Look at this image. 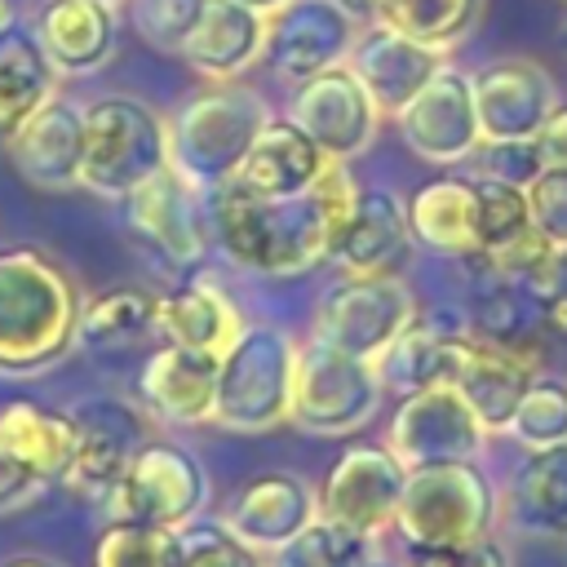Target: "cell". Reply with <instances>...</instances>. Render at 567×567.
<instances>
[{"label": "cell", "mask_w": 567, "mask_h": 567, "mask_svg": "<svg viewBox=\"0 0 567 567\" xmlns=\"http://www.w3.org/2000/svg\"><path fill=\"white\" fill-rule=\"evenodd\" d=\"M106 4H120V0H106Z\"/></svg>", "instance_id": "obj_52"}, {"label": "cell", "mask_w": 567, "mask_h": 567, "mask_svg": "<svg viewBox=\"0 0 567 567\" xmlns=\"http://www.w3.org/2000/svg\"><path fill=\"white\" fill-rule=\"evenodd\" d=\"M0 142H4V155L22 173L27 186L49 190V195L80 190V168H84V102H71L66 93H53L44 106H35Z\"/></svg>", "instance_id": "obj_16"}, {"label": "cell", "mask_w": 567, "mask_h": 567, "mask_svg": "<svg viewBox=\"0 0 567 567\" xmlns=\"http://www.w3.org/2000/svg\"><path fill=\"white\" fill-rule=\"evenodd\" d=\"M536 372L540 368H536L532 346H509V341H496V337L465 328L456 341L447 385H456L465 394V403L487 425V434H505V425H509V416H514V408H518V399Z\"/></svg>", "instance_id": "obj_18"}, {"label": "cell", "mask_w": 567, "mask_h": 567, "mask_svg": "<svg viewBox=\"0 0 567 567\" xmlns=\"http://www.w3.org/2000/svg\"><path fill=\"white\" fill-rule=\"evenodd\" d=\"M487 425L474 416L456 385H425L403 394L390 416L385 447L408 465H439V461H478L487 447Z\"/></svg>", "instance_id": "obj_13"}, {"label": "cell", "mask_w": 567, "mask_h": 567, "mask_svg": "<svg viewBox=\"0 0 567 567\" xmlns=\"http://www.w3.org/2000/svg\"><path fill=\"white\" fill-rule=\"evenodd\" d=\"M31 31L44 58L53 62V71L80 80L102 71L115 58L120 18H115V4L106 0H40Z\"/></svg>", "instance_id": "obj_23"}, {"label": "cell", "mask_w": 567, "mask_h": 567, "mask_svg": "<svg viewBox=\"0 0 567 567\" xmlns=\"http://www.w3.org/2000/svg\"><path fill=\"white\" fill-rule=\"evenodd\" d=\"M173 567H266V554L248 549L221 518H190L177 527Z\"/></svg>", "instance_id": "obj_39"}, {"label": "cell", "mask_w": 567, "mask_h": 567, "mask_svg": "<svg viewBox=\"0 0 567 567\" xmlns=\"http://www.w3.org/2000/svg\"><path fill=\"white\" fill-rule=\"evenodd\" d=\"M372 567H399V563H377V558H372Z\"/></svg>", "instance_id": "obj_50"}, {"label": "cell", "mask_w": 567, "mask_h": 567, "mask_svg": "<svg viewBox=\"0 0 567 567\" xmlns=\"http://www.w3.org/2000/svg\"><path fill=\"white\" fill-rule=\"evenodd\" d=\"M173 554L177 532L128 518H106L102 536L93 540V567H173Z\"/></svg>", "instance_id": "obj_38"}, {"label": "cell", "mask_w": 567, "mask_h": 567, "mask_svg": "<svg viewBox=\"0 0 567 567\" xmlns=\"http://www.w3.org/2000/svg\"><path fill=\"white\" fill-rule=\"evenodd\" d=\"M137 35L159 53H182L208 0H128Z\"/></svg>", "instance_id": "obj_40"}, {"label": "cell", "mask_w": 567, "mask_h": 567, "mask_svg": "<svg viewBox=\"0 0 567 567\" xmlns=\"http://www.w3.org/2000/svg\"><path fill=\"white\" fill-rule=\"evenodd\" d=\"M527 190V208H532V226L563 248L567 244V164H536V173L523 182Z\"/></svg>", "instance_id": "obj_41"}, {"label": "cell", "mask_w": 567, "mask_h": 567, "mask_svg": "<svg viewBox=\"0 0 567 567\" xmlns=\"http://www.w3.org/2000/svg\"><path fill=\"white\" fill-rule=\"evenodd\" d=\"M470 80H474L478 133L487 146H527L558 106L554 75L532 58H496Z\"/></svg>", "instance_id": "obj_17"}, {"label": "cell", "mask_w": 567, "mask_h": 567, "mask_svg": "<svg viewBox=\"0 0 567 567\" xmlns=\"http://www.w3.org/2000/svg\"><path fill=\"white\" fill-rule=\"evenodd\" d=\"M416 315V297L399 275H341L319 292L310 328L319 341L377 363Z\"/></svg>", "instance_id": "obj_9"}, {"label": "cell", "mask_w": 567, "mask_h": 567, "mask_svg": "<svg viewBox=\"0 0 567 567\" xmlns=\"http://www.w3.org/2000/svg\"><path fill=\"white\" fill-rule=\"evenodd\" d=\"M248 549L275 554L319 518V492L292 470H266L230 492L217 514Z\"/></svg>", "instance_id": "obj_20"}, {"label": "cell", "mask_w": 567, "mask_h": 567, "mask_svg": "<svg viewBox=\"0 0 567 567\" xmlns=\"http://www.w3.org/2000/svg\"><path fill=\"white\" fill-rule=\"evenodd\" d=\"M341 9H350L359 22H372V0H337Z\"/></svg>", "instance_id": "obj_47"}, {"label": "cell", "mask_w": 567, "mask_h": 567, "mask_svg": "<svg viewBox=\"0 0 567 567\" xmlns=\"http://www.w3.org/2000/svg\"><path fill=\"white\" fill-rule=\"evenodd\" d=\"M359 182L346 164H328L323 177L297 195H252L235 177L208 190L213 248L252 275H306L332 257V244L354 208Z\"/></svg>", "instance_id": "obj_1"}, {"label": "cell", "mask_w": 567, "mask_h": 567, "mask_svg": "<svg viewBox=\"0 0 567 567\" xmlns=\"http://www.w3.org/2000/svg\"><path fill=\"white\" fill-rule=\"evenodd\" d=\"M408 151L434 168L461 164L483 146L478 133V106H474V80L470 71L443 62L425 89L394 115Z\"/></svg>", "instance_id": "obj_15"}, {"label": "cell", "mask_w": 567, "mask_h": 567, "mask_svg": "<svg viewBox=\"0 0 567 567\" xmlns=\"http://www.w3.org/2000/svg\"><path fill=\"white\" fill-rule=\"evenodd\" d=\"M408 230L412 244L470 261L478 257V204H474V177H434L421 182L408 195Z\"/></svg>", "instance_id": "obj_28"}, {"label": "cell", "mask_w": 567, "mask_h": 567, "mask_svg": "<svg viewBox=\"0 0 567 567\" xmlns=\"http://www.w3.org/2000/svg\"><path fill=\"white\" fill-rule=\"evenodd\" d=\"M159 337V297L133 284L102 288L80 306L75 341L89 350H137L142 341Z\"/></svg>", "instance_id": "obj_32"}, {"label": "cell", "mask_w": 567, "mask_h": 567, "mask_svg": "<svg viewBox=\"0 0 567 567\" xmlns=\"http://www.w3.org/2000/svg\"><path fill=\"white\" fill-rule=\"evenodd\" d=\"M536 297H540L545 319L567 332V244L554 248V257H549V266H545V275L536 284Z\"/></svg>", "instance_id": "obj_44"}, {"label": "cell", "mask_w": 567, "mask_h": 567, "mask_svg": "<svg viewBox=\"0 0 567 567\" xmlns=\"http://www.w3.org/2000/svg\"><path fill=\"white\" fill-rule=\"evenodd\" d=\"M346 62L363 80V89L372 93L381 115H399L447 58L439 49H430V44L385 27V22H363Z\"/></svg>", "instance_id": "obj_21"}, {"label": "cell", "mask_w": 567, "mask_h": 567, "mask_svg": "<svg viewBox=\"0 0 567 567\" xmlns=\"http://www.w3.org/2000/svg\"><path fill=\"white\" fill-rule=\"evenodd\" d=\"M137 394L164 425H208L217 412V354L159 341L142 359Z\"/></svg>", "instance_id": "obj_22"}, {"label": "cell", "mask_w": 567, "mask_h": 567, "mask_svg": "<svg viewBox=\"0 0 567 567\" xmlns=\"http://www.w3.org/2000/svg\"><path fill=\"white\" fill-rule=\"evenodd\" d=\"M120 208L133 244L164 270H195L208 261L213 252L208 195L195 182H186L173 164L146 177L137 190H128Z\"/></svg>", "instance_id": "obj_8"}, {"label": "cell", "mask_w": 567, "mask_h": 567, "mask_svg": "<svg viewBox=\"0 0 567 567\" xmlns=\"http://www.w3.org/2000/svg\"><path fill=\"white\" fill-rule=\"evenodd\" d=\"M288 120L328 159L350 164L372 146V137L381 128V106L372 102L363 80L350 71V62H337V66H323L292 84Z\"/></svg>", "instance_id": "obj_11"}, {"label": "cell", "mask_w": 567, "mask_h": 567, "mask_svg": "<svg viewBox=\"0 0 567 567\" xmlns=\"http://www.w3.org/2000/svg\"><path fill=\"white\" fill-rule=\"evenodd\" d=\"M244 315L230 301V292L217 279H177L164 297H159V341L186 346V350H204V354H221L239 332H244Z\"/></svg>", "instance_id": "obj_27"}, {"label": "cell", "mask_w": 567, "mask_h": 567, "mask_svg": "<svg viewBox=\"0 0 567 567\" xmlns=\"http://www.w3.org/2000/svg\"><path fill=\"white\" fill-rule=\"evenodd\" d=\"M412 244L408 204L385 186H359L354 208L332 244V266L341 275H394Z\"/></svg>", "instance_id": "obj_24"}, {"label": "cell", "mask_w": 567, "mask_h": 567, "mask_svg": "<svg viewBox=\"0 0 567 567\" xmlns=\"http://www.w3.org/2000/svg\"><path fill=\"white\" fill-rule=\"evenodd\" d=\"M58 93V71L44 58L31 27L18 18L0 31V137L13 133L35 106Z\"/></svg>", "instance_id": "obj_33"}, {"label": "cell", "mask_w": 567, "mask_h": 567, "mask_svg": "<svg viewBox=\"0 0 567 567\" xmlns=\"http://www.w3.org/2000/svg\"><path fill=\"white\" fill-rule=\"evenodd\" d=\"M266 567H372V540L319 514L284 549L266 554Z\"/></svg>", "instance_id": "obj_36"}, {"label": "cell", "mask_w": 567, "mask_h": 567, "mask_svg": "<svg viewBox=\"0 0 567 567\" xmlns=\"http://www.w3.org/2000/svg\"><path fill=\"white\" fill-rule=\"evenodd\" d=\"M461 332H465V323H452L443 315H416L403 328V337L377 359V372H381L385 390L412 394V390H425V385H447Z\"/></svg>", "instance_id": "obj_31"}, {"label": "cell", "mask_w": 567, "mask_h": 567, "mask_svg": "<svg viewBox=\"0 0 567 567\" xmlns=\"http://www.w3.org/2000/svg\"><path fill=\"white\" fill-rule=\"evenodd\" d=\"M385 399V381L372 359L346 354L319 337L297 346L292 425L319 439H346L363 430Z\"/></svg>", "instance_id": "obj_7"}, {"label": "cell", "mask_w": 567, "mask_h": 567, "mask_svg": "<svg viewBox=\"0 0 567 567\" xmlns=\"http://www.w3.org/2000/svg\"><path fill=\"white\" fill-rule=\"evenodd\" d=\"M297 346L275 323H244V332L217 354V412L213 425L235 434H266L292 421Z\"/></svg>", "instance_id": "obj_5"}, {"label": "cell", "mask_w": 567, "mask_h": 567, "mask_svg": "<svg viewBox=\"0 0 567 567\" xmlns=\"http://www.w3.org/2000/svg\"><path fill=\"white\" fill-rule=\"evenodd\" d=\"M0 567H62V563L49 558V554H35V549H31V554H13V558H4Z\"/></svg>", "instance_id": "obj_46"}, {"label": "cell", "mask_w": 567, "mask_h": 567, "mask_svg": "<svg viewBox=\"0 0 567 567\" xmlns=\"http://www.w3.org/2000/svg\"><path fill=\"white\" fill-rule=\"evenodd\" d=\"M412 567H514L505 545L496 536H483L465 549H443V554H412Z\"/></svg>", "instance_id": "obj_43"}, {"label": "cell", "mask_w": 567, "mask_h": 567, "mask_svg": "<svg viewBox=\"0 0 567 567\" xmlns=\"http://www.w3.org/2000/svg\"><path fill=\"white\" fill-rule=\"evenodd\" d=\"M44 487H49V483H44L35 470H27L13 452H4V447H0V518H4V514L27 509Z\"/></svg>", "instance_id": "obj_42"}, {"label": "cell", "mask_w": 567, "mask_h": 567, "mask_svg": "<svg viewBox=\"0 0 567 567\" xmlns=\"http://www.w3.org/2000/svg\"><path fill=\"white\" fill-rule=\"evenodd\" d=\"M106 518L151 523V527H186L208 509V470L204 461L168 439H146L142 452L128 461L111 496L102 501Z\"/></svg>", "instance_id": "obj_10"}, {"label": "cell", "mask_w": 567, "mask_h": 567, "mask_svg": "<svg viewBox=\"0 0 567 567\" xmlns=\"http://www.w3.org/2000/svg\"><path fill=\"white\" fill-rule=\"evenodd\" d=\"M239 4H248V9H257V13H266V18H275L288 0H239Z\"/></svg>", "instance_id": "obj_48"}, {"label": "cell", "mask_w": 567, "mask_h": 567, "mask_svg": "<svg viewBox=\"0 0 567 567\" xmlns=\"http://www.w3.org/2000/svg\"><path fill=\"white\" fill-rule=\"evenodd\" d=\"M474 204H478V257H492L532 230V208H527L523 182H509L496 173L474 177Z\"/></svg>", "instance_id": "obj_37"}, {"label": "cell", "mask_w": 567, "mask_h": 567, "mask_svg": "<svg viewBox=\"0 0 567 567\" xmlns=\"http://www.w3.org/2000/svg\"><path fill=\"white\" fill-rule=\"evenodd\" d=\"M13 22V13H9V0H0V31Z\"/></svg>", "instance_id": "obj_49"}, {"label": "cell", "mask_w": 567, "mask_h": 567, "mask_svg": "<svg viewBox=\"0 0 567 567\" xmlns=\"http://www.w3.org/2000/svg\"><path fill=\"white\" fill-rule=\"evenodd\" d=\"M536 164H567V102H558L549 111V120L540 124V133L527 142Z\"/></svg>", "instance_id": "obj_45"}, {"label": "cell", "mask_w": 567, "mask_h": 567, "mask_svg": "<svg viewBox=\"0 0 567 567\" xmlns=\"http://www.w3.org/2000/svg\"><path fill=\"white\" fill-rule=\"evenodd\" d=\"M270 115L275 111L244 80H208L168 115V164L208 195L235 177Z\"/></svg>", "instance_id": "obj_3"}, {"label": "cell", "mask_w": 567, "mask_h": 567, "mask_svg": "<svg viewBox=\"0 0 567 567\" xmlns=\"http://www.w3.org/2000/svg\"><path fill=\"white\" fill-rule=\"evenodd\" d=\"M359 18L341 9L337 0H288L270 18L266 35V62L279 80L297 84L323 66H337L350 58V44L359 35Z\"/></svg>", "instance_id": "obj_19"}, {"label": "cell", "mask_w": 567, "mask_h": 567, "mask_svg": "<svg viewBox=\"0 0 567 567\" xmlns=\"http://www.w3.org/2000/svg\"><path fill=\"white\" fill-rule=\"evenodd\" d=\"M483 13V0H372V22H385L439 53L456 49Z\"/></svg>", "instance_id": "obj_34"}, {"label": "cell", "mask_w": 567, "mask_h": 567, "mask_svg": "<svg viewBox=\"0 0 567 567\" xmlns=\"http://www.w3.org/2000/svg\"><path fill=\"white\" fill-rule=\"evenodd\" d=\"M408 465L385 443H350L319 483V514L377 540L394 527Z\"/></svg>", "instance_id": "obj_12"}, {"label": "cell", "mask_w": 567, "mask_h": 567, "mask_svg": "<svg viewBox=\"0 0 567 567\" xmlns=\"http://www.w3.org/2000/svg\"><path fill=\"white\" fill-rule=\"evenodd\" d=\"M505 509L523 536L567 540V443L523 452Z\"/></svg>", "instance_id": "obj_30"}, {"label": "cell", "mask_w": 567, "mask_h": 567, "mask_svg": "<svg viewBox=\"0 0 567 567\" xmlns=\"http://www.w3.org/2000/svg\"><path fill=\"white\" fill-rule=\"evenodd\" d=\"M0 447L13 452L44 483H62L75 456V421L66 408H49L35 399L0 403Z\"/></svg>", "instance_id": "obj_29"}, {"label": "cell", "mask_w": 567, "mask_h": 567, "mask_svg": "<svg viewBox=\"0 0 567 567\" xmlns=\"http://www.w3.org/2000/svg\"><path fill=\"white\" fill-rule=\"evenodd\" d=\"M328 164L332 159L288 115H270L261 124V133L252 137L248 155L239 159L235 182L248 186L252 195H297V190L315 186Z\"/></svg>", "instance_id": "obj_26"}, {"label": "cell", "mask_w": 567, "mask_h": 567, "mask_svg": "<svg viewBox=\"0 0 567 567\" xmlns=\"http://www.w3.org/2000/svg\"><path fill=\"white\" fill-rule=\"evenodd\" d=\"M270 35V18L239 0H208L195 31L182 44V62L204 80H239L261 62Z\"/></svg>", "instance_id": "obj_25"}, {"label": "cell", "mask_w": 567, "mask_h": 567, "mask_svg": "<svg viewBox=\"0 0 567 567\" xmlns=\"http://www.w3.org/2000/svg\"><path fill=\"white\" fill-rule=\"evenodd\" d=\"M505 434L523 452H540V447L567 443V377L536 372L532 385L523 390V399H518Z\"/></svg>", "instance_id": "obj_35"}, {"label": "cell", "mask_w": 567, "mask_h": 567, "mask_svg": "<svg viewBox=\"0 0 567 567\" xmlns=\"http://www.w3.org/2000/svg\"><path fill=\"white\" fill-rule=\"evenodd\" d=\"M496 514L501 496L478 461H439L408 470L394 532L412 554H443L492 536Z\"/></svg>", "instance_id": "obj_4"}, {"label": "cell", "mask_w": 567, "mask_h": 567, "mask_svg": "<svg viewBox=\"0 0 567 567\" xmlns=\"http://www.w3.org/2000/svg\"><path fill=\"white\" fill-rule=\"evenodd\" d=\"M66 412L75 421V456H71V470L62 483L75 496L102 505L111 496V487L120 483V474L128 470V461L151 439L146 412L115 394H89Z\"/></svg>", "instance_id": "obj_14"}, {"label": "cell", "mask_w": 567, "mask_h": 567, "mask_svg": "<svg viewBox=\"0 0 567 567\" xmlns=\"http://www.w3.org/2000/svg\"><path fill=\"white\" fill-rule=\"evenodd\" d=\"M563 44H567V27H563Z\"/></svg>", "instance_id": "obj_51"}, {"label": "cell", "mask_w": 567, "mask_h": 567, "mask_svg": "<svg viewBox=\"0 0 567 567\" xmlns=\"http://www.w3.org/2000/svg\"><path fill=\"white\" fill-rule=\"evenodd\" d=\"M168 168V120L128 93L84 102V168L80 190L120 204L146 177Z\"/></svg>", "instance_id": "obj_6"}, {"label": "cell", "mask_w": 567, "mask_h": 567, "mask_svg": "<svg viewBox=\"0 0 567 567\" xmlns=\"http://www.w3.org/2000/svg\"><path fill=\"white\" fill-rule=\"evenodd\" d=\"M84 292L40 248H0V377H40L80 341Z\"/></svg>", "instance_id": "obj_2"}]
</instances>
